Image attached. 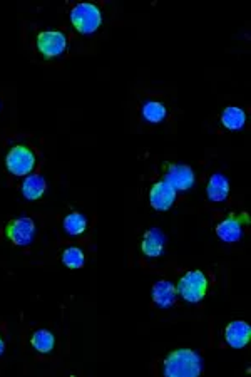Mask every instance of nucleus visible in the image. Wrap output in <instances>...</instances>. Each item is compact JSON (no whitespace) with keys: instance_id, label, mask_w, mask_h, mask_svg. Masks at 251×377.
<instances>
[{"instance_id":"1","label":"nucleus","mask_w":251,"mask_h":377,"mask_svg":"<svg viewBox=\"0 0 251 377\" xmlns=\"http://www.w3.org/2000/svg\"><path fill=\"white\" fill-rule=\"evenodd\" d=\"M203 360L191 349H178L164 359V374L168 377H196L201 374Z\"/></svg>"},{"instance_id":"2","label":"nucleus","mask_w":251,"mask_h":377,"mask_svg":"<svg viewBox=\"0 0 251 377\" xmlns=\"http://www.w3.org/2000/svg\"><path fill=\"white\" fill-rule=\"evenodd\" d=\"M208 287H210V282H208L206 275L201 270H191L186 272L179 278L176 290H178V295H181L186 302L198 304V302H201L206 297Z\"/></svg>"},{"instance_id":"3","label":"nucleus","mask_w":251,"mask_h":377,"mask_svg":"<svg viewBox=\"0 0 251 377\" xmlns=\"http://www.w3.org/2000/svg\"><path fill=\"white\" fill-rule=\"evenodd\" d=\"M70 22L77 32L92 34L103 24V14H101L99 7L94 3L82 2L74 6L70 10Z\"/></svg>"},{"instance_id":"4","label":"nucleus","mask_w":251,"mask_h":377,"mask_svg":"<svg viewBox=\"0 0 251 377\" xmlns=\"http://www.w3.org/2000/svg\"><path fill=\"white\" fill-rule=\"evenodd\" d=\"M6 166L14 176H27L35 166V154L27 145H15L6 156Z\"/></svg>"},{"instance_id":"5","label":"nucleus","mask_w":251,"mask_h":377,"mask_svg":"<svg viewBox=\"0 0 251 377\" xmlns=\"http://www.w3.org/2000/svg\"><path fill=\"white\" fill-rule=\"evenodd\" d=\"M6 236L17 247H27L35 236V223L29 216H21L7 223Z\"/></svg>"},{"instance_id":"6","label":"nucleus","mask_w":251,"mask_h":377,"mask_svg":"<svg viewBox=\"0 0 251 377\" xmlns=\"http://www.w3.org/2000/svg\"><path fill=\"white\" fill-rule=\"evenodd\" d=\"M68 48V39L61 30H44L37 36V49L44 59L59 57Z\"/></svg>"},{"instance_id":"7","label":"nucleus","mask_w":251,"mask_h":377,"mask_svg":"<svg viewBox=\"0 0 251 377\" xmlns=\"http://www.w3.org/2000/svg\"><path fill=\"white\" fill-rule=\"evenodd\" d=\"M243 223H250L248 213H241V215H230L228 218L221 220L217 225V235L226 243L238 242V240H241L243 236Z\"/></svg>"},{"instance_id":"8","label":"nucleus","mask_w":251,"mask_h":377,"mask_svg":"<svg viewBox=\"0 0 251 377\" xmlns=\"http://www.w3.org/2000/svg\"><path fill=\"white\" fill-rule=\"evenodd\" d=\"M176 201V190L168 183L164 181H156L152 185L151 192H149V203L158 212H166L170 210Z\"/></svg>"},{"instance_id":"9","label":"nucleus","mask_w":251,"mask_h":377,"mask_svg":"<svg viewBox=\"0 0 251 377\" xmlns=\"http://www.w3.org/2000/svg\"><path fill=\"white\" fill-rule=\"evenodd\" d=\"M166 181L176 192H188L194 185V173L186 165H170L166 170Z\"/></svg>"},{"instance_id":"10","label":"nucleus","mask_w":251,"mask_h":377,"mask_svg":"<svg viewBox=\"0 0 251 377\" xmlns=\"http://www.w3.org/2000/svg\"><path fill=\"white\" fill-rule=\"evenodd\" d=\"M251 339V327L245 320H233L226 325L225 340L233 349H243Z\"/></svg>"},{"instance_id":"11","label":"nucleus","mask_w":251,"mask_h":377,"mask_svg":"<svg viewBox=\"0 0 251 377\" xmlns=\"http://www.w3.org/2000/svg\"><path fill=\"white\" fill-rule=\"evenodd\" d=\"M164 245H166V236L158 228H151L144 233L143 242H141V252L148 258H158L163 255Z\"/></svg>"},{"instance_id":"12","label":"nucleus","mask_w":251,"mask_h":377,"mask_svg":"<svg viewBox=\"0 0 251 377\" xmlns=\"http://www.w3.org/2000/svg\"><path fill=\"white\" fill-rule=\"evenodd\" d=\"M178 297V290H176L174 283L168 282V280H159L152 287V302L158 307H171Z\"/></svg>"},{"instance_id":"13","label":"nucleus","mask_w":251,"mask_h":377,"mask_svg":"<svg viewBox=\"0 0 251 377\" xmlns=\"http://www.w3.org/2000/svg\"><path fill=\"white\" fill-rule=\"evenodd\" d=\"M206 195L211 201L218 203V201H225L230 195V181L225 174L217 173L210 178L206 186Z\"/></svg>"},{"instance_id":"14","label":"nucleus","mask_w":251,"mask_h":377,"mask_svg":"<svg viewBox=\"0 0 251 377\" xmlns=\"http://www.w3.org/2000/svg\"><path fill=\"white\" fill-rule=\"evenodd\" d=\"M47 190V181L41 174H29L26 180L22 181V195L27 200H39L44 196Z\"/></svg>"},{"instance_id":"15","label":"nucleus","mask_w":251,"mask_h":377,"mask_svg":"<svg viewBox=\"0 0 251 377\" xmlns=\"http://www.w3.org/2000/svg\"><path fill=\"white\" fill-rule=\"evenodd\" d=\"M221 123L231 131L241 130L246 123V112L238 106H228L221 112Z\"/></svg>"},{"instance_id":"16","label":"nucleus","mask_w":251,"mask_h":377,"mask_svg":"<svg viewBox=\"0 0 251 377\" xmlns=\"http://www.w3.org/2000/svg\"><path fill=\"white\" fill-rule=\"evenodd\" d=\"M30 344L37 352L41 354H49L50 351H54V345H56V337H54L52 332L49 330L41 329L35 330L32 339H30Z\"/></svg>"},{"instance_id":"17","label":"nucleus","mask_w":251,"mask_h":377,"mask_svg":"<svg viewBox=\"0 0 251 377\" xmlns=\"http://www.w3.org/2000/svg\"><path fill=\"white\" fill-rule=\"evenodd\" d=\"M62 227H64L66 233H69V235H82V233L86 232V228H88V218L79 212H70L64 218Z\"/></svg>"},{"instance_id":"18","label":"nucleus","mask_w":251,"mask_h":377,"mask_svg":"<svg viewBox=\"0 0 251 377\" xmlns=\"http://www.w3.org/2000/svg\"><path fill=\"white\" fill-rule=\"evenodd\" d=\"M168 110L163 103L159 101H148V103L143 104V118L146 119L148 123L158 124L166 118Z\"/></svg>"},{"instance_id":"19","label":"nucleus","mask_w":251,"mask_h":377,"mask_svg":"<svg viewBox=\"0 0 251 377\" xmlns=\"http://www.w3.org/2000/svg\"><path fill=\"white\" fill-rule=\"evenodd\" d=\"M62 263H64L68 268H72V270H77V268H82L86 263V255L81 248L77 247H69L62 252L61 255Z\"/></svg>"},{"instance_id":"20","label":"nucleus","mask_w":251,"mask_h":377,"mask_svg":"<svg viewBox=\"0 0 251 377\" xmlns=\"http://www.w3.org/2000/svg\"><path fill=\"white\" fill-rule=\"evenodd\" d=\"M3 351H6V342H3L2 337H0V356H2Z\"/></svg>"}]
</instances>
